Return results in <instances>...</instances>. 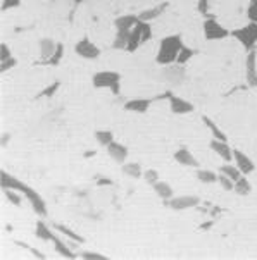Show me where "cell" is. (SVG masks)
Returning a JSON list of instances; mask_svg holds the SVG:
<instances>
[{
    "label": "cell",
    "instance_id": "cell-1",
    "mask_svg": "<svg viewBox=\"0 0 257 260\" xmlns=\"http://www.w3.org/2000/svg\"><path fill=\"white\" fill-rule=\"evenodd\" d=\"M0 184H2L4 189L9 188V189H16V191H21L26 198H28V202L32 204L35 212H37L38 215H42V217H45V215H47L45 200H43V198L40 197L33 188L26 186L24 183H21L19 179L14 178V176L7 174L6 171H2V179H0Z\"/></svg>",
    "mask_w": 257,
    "mask_h": 260
},
{
    "label": "cell",
    "instance_id": "cell-2",
    "mask_svg": "<svg viewBox=\"0 0 257 260\" xmlns=\"http://www.w3.org/2000/svg\"><path fill=\"white\" fill-rule=\"evenodd\" d=\"M185 42L180 35H169V37H164L159 42L157 52H156V60L161 66H171L176 62L178 59L180 50L183 48Z\"/></svg>",
    "mask_w": 257,
    "mask_h": 260
},
{
    "label": "cell",
    "instance_id": "cell-3",
    "mask_svg": "<svg viewBox=\"0 0 257 260\" xmlns=\"http://www.w3.org/2000/svg\"><path fill=\"white\" fill-rule=\"evenodd\" d=\"M150 37H152V24L147 23V21H140L138 19V23L133 26V29L130 33V38H128L126 50L128 52L140 50V48L150 40Z\"/></svg>",
    "mask_w": 257,
    "mask_h": 260
},
{
    "label": "cell",
    "instance_id": "cell-4",
    "mask_svg": "<svg viewBox=\"0 0 257 260\" xmlns=\"http://www.w3.org/2000/svg\"><path fill=\"white\" fill-rule=\"evenodd\" d=\"M232 37L240 43L242 48L245 50H254L257 45V23H245L240 28L233 29Z\"/></svg>",
    "mask_w": 257,
    "mask_h": 260
},
{
    "label": "cell",
    "instance_id": "cell-5",
    "mask_svg": "<svg viewBox=\"0 0 257 260\" xmlns=\"http://www.w3.org/2000/svg\"><path fill=\"white\" fill-rule=\"evenodd\" d=\"M202 33L207 42H219V40H224L232 35V31H230L223 23H219L218 19H214V17H209V19L204 21Z\"/></svg>",
    "mask_w": 257,
    "mask_h": 260
},
{
    "label": "cell",
    "instance_id": "cell-6",
    "mask_svg": "<svg viewBox=\"0 0 257 260\" xmlns=\"http://www.w3.org/2000/svg\"><path fill=\"white\" fill-rule=\"evenodd\" d=\"M94 85L97 88H109L114 93H118L121 86V76L116 71H100L94 76Z\"/></svg>",
    "mask_w": 257,
    "mask_h": 260
},
{
    "label": "cell",
    "instance_id": "cell-7",
    "mask_svg": "<svg viewBox=\"0 0 257 260\" xmlns=\"http://www.w3.org/2000/svg\"><path fill=\"white\" fill-rule=\"evenodd\" d=\"M74 50H76V54L79 57H83V59L92 60V59H99L100 57V48L97 47L90 38L79 40V42L76 43V47H74Z\"/></svg>",
    "mask_w": 257,
    "mask_h": 260
},
{
    "label": "cell",
    "instance_id": "cell-8",
    "mask_svg": "<svg viewBox=\"0 0 257 260\" xmlns=\"http://www.w3.org/2000/svg\"><path fill=\"white\" fill-rule=\"evenodd\" d=\"M233 164L238 167V169L242 171V174H250L252 171L255 169V164H254V160L247 155V153H243L242 150H237L235 148L233 150Z\"/></svg>",
    "mask_w": 257,
    "mask_h": 260
},
{
    "label": "cell",
    "instance_id": "cell-9",
    "mask_svg": "<svg viewBox=\"0 0 257 260\" xmlns=\"http://www.w3.org/2000/svg\"><path fill=\"white\" fill-rule=\"evenodd\" d=\"M209 147L212 152L216 153L218 157L223 158L224 162H233V148L230 147L228 142H221V140H211Z\"/></svg>",
    "mask_w": 257,
    "mask_h": 260
},
{
    "label": "cell",
    "instance_id": "cell-10",
    "mask_svg": "<svg viewBox=\"0 0 257 260\" xmlns=\"http://www.w3.org/2000/svg\"><path fill=\"white\" fill-rule=\"evenodd\" d=\"M198 198L192 195H183V197H173L171 200H167L171 209L175 210H185V209H192V207L198 205Z\"/></svg>",
    "mask_w": 257,
    "mask_h": 260
},
{
    "label": "cell",
    "instance_id": "cell-11",
    "mask_svg": "<svg viewBox=\"0 0 257 260\" xmlns=\"http://www.w3.org/2000/svg\"><path fill=\"white\" fill-rule=\"evenodd\" d=\"M169 109L171 112L175 114H180V116H183V114H190L193 112V104L188 102V100L181 99V96H176V95H171L169 96Z\"/></svg>",
    "mask_w": 257,
    "mask_h": 260
},
{
    "label": "cell",
    "instance_id": "cell-12",
    "mask_svg": "<svg viewBox=\"0 0 257 260\" xmlns=\"http://www.w3.org/2000/svg\"><path fill=\"white\" fill-rule=\"evenodd\" d=\"M245 73H247V81L252 86H257V52L250 50L249 55L245 59Z\"/></svg>",
    "mask_w": 257,
    "mask_h": 260
},
{
    "label": "cell",
    "instance_id": "cell-13",
    "mask_svg": "<svg viewBox=\"0 0 257 260\" xmlns=\"http://www.w3.org/2000/svg\"><path fill=\"white\" fill-rule=\"evenodd\" d=\"M107 153L109 157L112 158V160H116L118 164H125L126 158H128V148L125 147V145L118 143V142H112L110 145H107Z\"/></svg>",
    "mask_w": 257,
    "mask_h": 260
},
{
    "label": "cell",
    "instance_id": "cell-14",
    "mask_svg": "<svg viewBox=\"0 0 257 260\" xmlns=\"http://www.w3.org/2000/svg\"><path fill=\"white\" fill-rule=\"evenodd\" d=\"M136 23H138V16H121L116 19V33H131L133 26H135Z\"/></svg>",
    "mask_w": 257,
    "mask_h": 260
},
{
    "label": "cell",
    "instance_id": "cell-15",
    "mask_svg": "<svg viewBox=\"0 0 257 260\" xmlns=\"http://www.w3.org/2000/svg\"><path fill=\"white\" fill-rule=\"evenodd\" d=\"M175 158H176V162H178L180 166H185V167H197L198 166L197 158H195L193 153L190 152V150H187V148L176 150Z\"/></svg>",
    "mask_w": 257,
    "mask_h": 260
},
{
    "label": "cell",
    "instance_id": "cell-16",
    "mask_svg": "<svg viewBox=\"0 0 257 260\" xmlns=\"http://www.w3.org/2000/svg\"><path fill=\"white\" fill-rule=\"evenodd\" d=\"M150 100L149 99H131L130 102H126V111H130V112H136V114H144V112H147L149 111V107H150Z\"/></svg>",
    "mask_w": 257,
    "mask_h": 260
},
{
    "label": "cell",
    "instance_id": "cell-17",
    "mask_svg": "<svg viewBox=\"0 0 257 260\" xmlns=\"http://www.w3.org/2000/svg\"><path fill=\"white\" fill-rule=\"evenodd\" d=\"M202 121H204V124H206L207 129L211 131V135H212V138L214 140H221V142H228V136H226V133L221 127L216 124L214 121H212L211 117H207V116H204L202 117Z\"/></svg>",
    "mask_w": 257,
    "mask_h": 260
},
{
    "label": "cell",
    "instance_id": "cell-18",
    "mask_svg": "<svg viewBox=\"0 0 257 260\" xmlns=\"http://www.w3.org/2000/svg\"><path fill=\"white\" fill-rule=\"evenodd\" d=\"M154 191H156L162 200H171V198L175 197V191H173V188L166 181H157L154 184Z\"/></svg>",
    "mask_w": 257,
    "mask_h": 260
},
{
    "label": "cell",
    "instance_id": "cell-19",
    "mask_svg": "<svg viewBox=\"0 0 257 260\" xmlns=\"http://www.w3.org/2000/svg\"><path fill=\"white\" fill-rule=\"evenodd\" d=\"M252 191V186L249 183V179H247L245 174H242L240 178L235 181V193H238V195H249Z\"/></svg>",
    "mask_w": 257,
    "mask_h": 260
},
{
    "label": "cell",
    "instance_id": "cell-20",
    "mask_svg": "<svg viewBox=\"0 0 257 260\" xmlns=\"http://www.w3.org/2000/svg\"><path fill=\"white\" fill-rule=\"evenodd\" d=\"M197 179L204 184H212V183H218V174L211 169H198Z\"/></svg>",
    "mask_w": 257,
    "mask_h": 260
},
{
    "label": "cell",
    "instance_id": "cell-21",
    "mask_svg": "<svg viewBox=\"0 0 257 260\" xmlns=\"http://www.w3.org/2000/svg\"><path fill=\"white\" fill-rule=\"evenodd\" d=\"M166 9V6H159V7H154V9H149V11L141 12V14L138 16L140 21H147V23H150V21L154 19H159L162 14V11Z\"/></svg>",
    "mask_w": 257,
    "mask_h": 260
},
{
    "label": "cell",
    "instance_id": "cell-22",
    "mask_svg": "<svg viewBox=\"0 0 257 260\" xmlns=\"http://www.w3.org/2000/svg\"><path fill=\"white\" fill-rule=\"evenodd\" d=\"M219 173H223V174H226L228 176L230 179H233V181H237L238 178L242 176V171L238 169L237 166L233 164V162H226L224 166H221V171Z\"/></svg>",
    "mask_w": 257,
    "mask_h": 260
},
{
    "label": "cell",
    "instance_id": "cell-23",
    "mask_svg": "<svg viewBox=\"0 0 257 260\" xmlns=\"http://www.w3.org/2000/svg\"><path fill=\"white\" fill-rule=\"evenodd\" d=\"M52 243H54L55 250H57V252H59L61 255H63V257H66V258H76V257H78V255L71 252V250L68 248V245L63 243V241H61L55 235H54V238H52Z\"/></svg>",
    "mask_w": 257,
    "mask_h": 260
},
{
    "label": "cell",
    "instance_id": "cell-24",
    "mask_svg": "<svg viewBox=\"0 0 257 260\" xmlns=\"http://www.w3.org/2000/svg\"><path fill=\"white\" fill-rule=\"evenodd\" d=\"M195 55V50L193 47H188V45H183V48L180 50L178 54V59H176V62H178V66H185L188 62V60H192Z\"/></svg>",
    "mask_w": 257,
    "mask_h": 260
},
{
    "label": "cell",
    "instance_id": "cell-25",
    "mask_svg": "<svg viewBox=\"0 0 257 260\" xmlns=\"http://www.w3.org/2000/svg\"><path fill=\"white\" fill-rule=\"evenodd\" d=\"M55 50H57V45L52 40H42V42H40V55L42 57L54 55Z\"/></svg>",
    "mask_w": 257,
    "mask_h": 260
},
{
    "label": "cell",
    "instance_id": "cell-26",
    "mask_svg": "<svg viewBox=\"0 0 257 260\" xmlns=\"http://www.w3.org/2000/svg\"><path fill=\"white\" fill-rule=\"evenodd\" d=\"M37 236L42 238V240H45V241H52V238H54V233H52L50 229H48L42 221H38L37 222Z\"/></svg>",
    "mask_w": 257,
    "mask_h": 260
},
{
    "label": "cell",
    "instance_id": "cell-27",
    "mask_svg": "<svg viewBox=\"0 0 257 260\" xmlns=\"http://www.w3.org/2000/svg\"><path fill=\"white\" fill-rule=\"evenodd\" d=\"M95 138H97V142L102 145V147H107V145H110L114 142V135L110 133V131H97Z\"/></svg>",
    "mask_w": 257,
    "mask_h": 260
},
{
    "label": "cell",
    "instance_id": "cell-28",
    "mask_svg": "<svg viewBox=\"0 0 257 260\" xmlns=\"http://www.w3.org/2000/svg\"><path fill=\"white\" fill-rule=\"evenodd\" d=\"M245 16L249 19V23H257V0H249Z\"/></svg>",
    "mask_w": 257,
    "mask_h": 260
},
{
    "label": "cell",
    "instance_id": "cell-29",
    "mask_svg": "<svg viewBox=\"0 0 257 260\" xmlns=\"http://www.w3.org/2000/svg\"><path fill=\"white\" fill-rule=\"evenodd\" d=\"M123 171H125V174L131 176V178H140V176H141L140 166L138 164H133V162H130V164H126V162H125V166H123Z\"/></svg>",
    "mask_w": 257,
    "mask_h": 260
},
{
    "label": "cell",
    "instance_id": "cell-30",
    "mask_svg": "<svg viewBox=\"0 0 257 260\" xmlns=\"http://www.w3.org/2000/svg\"><path fill=\"white\" fill-rule=\"evenodd\" d=\"M218 183H219L221 188L226 189V191H232V189H235V181L233 179H230L228 176L223 174V173L218 174Z\"/></svg>",
    "mask_w": 257,
    "mask_h": 260
},
{
    "label": "cell",
    "instance_id": "cell-31",
    "mask_svg": "<svg viewBox=\"0 0 257 260\" xmlns=\"http://www.w3.org/2000/svg\"><path fill=\"white\" fill-rule=\"evenodd\" d=\"M57 229H59L61 233H63L64 236H68V238H71V240H74L76 243H81L83 241V238L79 236V235H76V233L73 231V229H69V228H66V226H63V224H59V226H55Z\"/></svg>",
    "mask_w": 257,
    "mask_h": 260
},
{
    "label": "cell",
    "instance_id": "cell-32",
    "mask_svg": "<svg viewBox=\"0 0 257 260\" xmlns=\"http://www.w3.org/2000/svg\"><path fill=\"white\" fill-rule=\"evenodd\" d=\"M144 178H145V183H147V184H152V186L159 181V174H157V171H154V169L145 171V173H144Z\"/></svg>",
    "mask_w": 257,
    "mask_h": 260
},
{
    "label": "cell",
    "instance_id": "cell-33",
    "mask_svg": "<svg viewBox=\"0 0 257 260\" xmlns=\"http://www.w3.org/2000/svg\"><path fill=\"white\" fill-rule=\"evenodd\" d=\"M12 52H11V48H9V45L6 42L0 45V62H4V60H9V59H12Z\"/></svg>",
    "mask_w": 257,
    "mask_h": 260
},
{
    "label": "cell",
    "instance_id": "cell-34",
    "mask_svg": "<svg viewBox=\"0 0 257 260\" xmlns=\"http://www.w3.org/2000/svg\"><path fill=\"white\" fill-rule=\"evenodd\" d=\"M4 193H6V197L12 202V204H16V205L21 204V198H19V195H17L16 189H9L7 188V189H4Z\"/></svg>",
    "mask_w": 257,
    "mask_h": 260
},
{
    "label": "cell",
    "instance_id": "cell-35",
    "mask_svg": "<svg viewBox=\"0 0 257 260\" xmlns=\"http://www.w3.org/2000/svg\"><path fill=\"white\" fill-rule=\"evenodd\" d=\"M21 4V0H2V11L7 12L9 9H14Z\"/></svg>",
    "mask_w": 257,
    "mask_h": 260
},
{
    "label": "cell",
    "instance_id": "cell-36",
    "mask_svg": "<svg viewBox=\"0 0 257 260\" xmlns=\"http://www.w3.org/2000/svg\"><path fill=\"white\" fill-rule=\"evenodd\" d=\"M79 257H81V258H90V260H105V255L95 253V252H83Z\"/></svg>",
    "mask_w": 257,
    "mask_h": 260
},
{
    "label": "cell",
    "instance_id": "cell-37",
    "mask_svg": "<svg viewBox=\"0 0 257 260\" xmlns=\"http://www.w3.org/2000/svg\"><path fill=\"white\" fill-rule=\"evenodd\" d=\"M17 62H16V59L12 57V59H9V60H4V62H0V71L2 73H7L11 68H14Z\"/></svg>",
    "mask_w": 257,
    "mask_h": 260
},
{
    "label": "cell",
    "instance_id": "cell-38",
    "mask_svg": "<svg viewBox=\"0 0 257 260\" xmlns=\"http://www.w3.org/2000/svg\"><path fill=\"white\" fill-rule=\"evenodd\" d=\"M198 12L204 16H207L209 14V0H198Z\"/></svg>",
    "mask_w": 257,
    "mask_h": 260
}]
</instances>
